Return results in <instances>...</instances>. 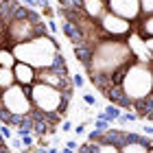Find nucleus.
<instances>
[{"label":"nucleus","mask_w":153,"mask_h":153,"mask_svg":"<svg viewBox=\"0 0 153 153\" xmlns=\"http://www.w3.org/2000/svg\"><path fill=\"white\" fill-rule=\"evenodd\" d=\"M131 61H136V55L127 39H103L94 46L92 61H90L85 72L90 79L92 76H107L112 81V74L118 72L120 68H127Z\"/></svg>","instance_id":"1"},{"label":"nucleus","mask_w":153,"mask_h":153,"mask_svg":"<svg viewBox=\"0 0 153 153\" xmlns=\"http://www.w3.org/2000/svg\"><path fill=\"white\" fill-rule=\"evenodd\" d=\"M13 55H16L18 61H24V64H31L33 68H68L64 55H61L57 42L53 39L51 33H44V35H37L29 42H20V44L11 46Z\"/></svg>","instance_id":"2"},{"label":"nucleus","mask_w":153,"mask_h":153,"mask_svg":"<svg viewBox=\"0 0 153 153\" xmlns=\"http://www.w3.org/2000/svg\"><path fill=\"white\" fill-rule=\"evenodd\" d=\"M125 96L131 101V109L138 101L147 99L149 94H153V68L151 64H144V61H131L125 70L123 83H120Z\"/></svg>","instance_id":"3"},{"label":"nucleus","mask_w":153,"mask_h":153,"mask_svg":"<svg viewBox=\"0 0 153 153\" xmlns=\"http://www.w3.org/2000/svg\"><path fill=\"white\" fill-rule=\"evenodd\" d=\"M29 92H31L33 107L37 112H44V114L66 116V109L72 101V94H68V92H64V90H59L55 85H48V83H42V81H35L29 88Z\"/></svg>","instance_id":"4"},{"label":"nucleus","mask_w":153,"mask_h":153,"mask_svg":"<svg viewBox=\"0 0 153 153\" xmlns=\"http://www.w3.org/2000/svg\"><path fill=\"white\" fill-rule=\"evenodd\" d=\"M48 33V26L46 22H33L31 18H16L13 22L4 29V35H7V46H13V44H20V42H29L37 35H44Z\"/></svg>","instance_id":"5"},{"label":"nucleus","mask_w":153,"mask_h":153,"mask_svg":"<svg viewBox=\"0 0 153 153\" xmlns=\"http://www.w3.org/2000/svg\"><path fill=\"white\" fill-rule=\"evenodd\" d=\"M2 107L7 112H11L13 116H29L35 109L29 88L22 85V83H13L11 88H7L2 92Z\"/></svg>","instance_id":"6"},{"label":"nucleus","mask_w":153,"mask_h":153,"mask_svg":"<svg viewBox=\"0 0 153 153\" xmlns=\"http://www.w3.org/2000/svg\"><path fill=\"white\" fill-rule=\"evenodd\" d=\"M134 24L136 22H131V20L118 16V13L109 11V9L105 11V16L99 20L101 33H103V37H105V39H127L131 33L136 31Z\"/></svg>","instance_id":"7"},{"label":"nucleus","mask_w":153,"mask_h":153,"mask_svg":"<svg viewBox=\"0 0 153 153\" xmlns=\"http://www.w3.org/2000/svg\"><path fill=\"white\" fill-rule=\"evenodd\" d=\"M107 9L118 13V16L131 20V22H138L142 16L140 9V0H107Z\"/></svg>","instance_id":"8"},{"label":"nucleus","mask_w":153,"mask_h":153,"mask_svg":"<svg viewBox=\"0 0 153 153\" xmlns=\"http://www.w3.org/2000/svg\"><path fill=\"white\" fill-rule=\"evenodd\" d=\"M13 74H16V81L26 85V88H31L37 81V68H33L31 64H24V61H16Z\"/></svg>","instance_id":"9"},{"label":"nucleus","mask_w":153,"mask_h":153,"mask_svg":"<svg viewBox=\"0 0 153 153\" xmlns=\"http://www.w3.org/2000/svg\"><path fill=\"white\" fill-rule=\"evenodd\" d=\"M81 9L85 11L90 18L101 20L107 11V0H81Z\"/></svg>","instance_id":"10"},{"label":"nucleus","mask_w":153,"mask_h":153,"mask_svg":"<svg viewBox=\"0 0 153 153\" xmlns=\"http://www.w3.org/2000/svg\"><path fill=\"white\" fill-rule=\"evenodd\" d=\"M153 144V138L144 134L142 140H129L127 144H123L120 151L123 153H149V147Z\"/></svg>","instance_id":"11"},{"label":"nucleus","mask_w":153,"mask_h":153,"mask_svg":"<svg viewBox=\"0 0 153 153\" xmlns=\"http://www.w3.org/2000/svg\"><path fill=\"white\" fill-rule=\"evenodd\" d=\"M134 112L138 114V118L153 123V94H149L147 99H142V101H138L134 105Z\"/></svg>","instance_id":"12"},{"label":"nucleus","mask_w":153,"mask_h":153,"mask_svg":"<svg viewBox=\"0 0 153 153\" xmlns=\"http://www.w3.org/2000/svg\"><path fill=\"white\" fill-rule=\"evenodd\" d=\"M136 33L142 39L153 37V16H140V20L136 22Z\"/></svg>","instance_id":"13"},{"label":"nucleus","mask_w":153,"mask_h":153,"mask_svg":"<svg viewBox=\"0 0 153 153\" xmlns=\"http://www.w3.org/2000/svg\"><path fill=\"white\" fill-rule=\"evenodd\" d=\"M16 81V74H13V68L9 66H0V92H4L7 88H11Z\"/></svg>","instance_id":"14"},{"label":"nucleus","mask_w":153,"mask_h":153,"mask_svg":"<svg viewBox=\"0 0 153 153\" xmlns=\"http://www.w3.org/2000/svg\"><path fill=\"white\" fill-rule=\"evenodd\" d=\"M96 153H123V151L114 142H96Z\"/></svg>","instance_id":"15"},{"label":"nucleus","mask_w":153,"mask_h":153,"mask_svg":"<svg viewBox=\"0 0 153 153\" xmlns=\"http://www.w3.org/2000/svg\"><path fill=\"white\" fill-rule=\"evenodd\" d=\"M142 16H153V0H140Z\"/></svg>","instance_id":"16"},{"label":"nucleus","mask_w":153,"mask_h":153,"mask_svg":"<svg viewBox=\"0 0 153 153\" xmlns=\"http://www.w3.org/2000/svg\"><path fill=\"white\" fill-rule=\"evenodd\" d=\"M112 127V123L105 120V118H94V129H101V131H107Z\"/></svg>","instance_id":"17"},{"label":"nucleus","mask_w":153,"mask_h":153,"mask_svg":"<svg viewBox=\"0 0 153 153\" xmlns=\"http://www.w3.org/2000/svg\"><path fill=\"white\" fill-rule=\"evenodd\" d=\"M83 101H85V105H90V107H96V105H99V99H96V96L94 94H83Z\"/></svg>","instance_id":"18"},{"label":"nucleus","mask_w":153,"mask_h":153,"mask_svg":"<svg viewBox=\"0 0 153 153\" xmlns=\"http://www.w3.org/2000/svg\"><path fill=\"white\" fill-rule=\"evenodd\" d=\"M46 26H48V33H51V35H57V33H59V26H57V22H55L53 18L46 20Z\"/></svg>","instance_id":"19"},{"label":"nucleus","mask_w":153,"mask_h":153,"mask_svg":"<svg viewBox=\"0 0 153 153\" xmlns=\"http://www.w3.org/2000/svg\"><path fill=\"white\" fill-rule=\"evenodd\" d=\"M72 83H74V88H83V85H85V79H83V76L81 74H72Z\"/></svg>","instance_id":"20"},{"label":"nucleus","mask_w":153,"mask_h":153,"mask_svg":"<svg viewBox=\"0 0 153 153\" xmlns=\"http://www.w3.org/2000/svg\"><path fill=\"white\" fill-rule=\"evenodd\" d=\"M59 131H66V134H68V131H74V127H72L70 120H66V118H64V123L59 125Z\"/></svg>","instance_id":"21"},{"label":"nucleus","mask_w":153,"mask_h":153,"mask_svg":"<svg viewBox=\"0 0 153 153\" xmlns=\"http://www.w3.org/2000/svg\"><path fill=\"white\" fill-rule=\"evenodd\" d=\"M0 134H2L7 140H11V127H9V125H2V123H0Z\"/></svg>","instance_id":"22"},{"label":"nucleus","mask_w":153,"mask_h":153,"mask_svg":"<svg viewBox=\"0 0 153 153\" xmlns=\"http://www.w3.org/2000/svg\"><path fill=\"white\" fill-rule=\"evenodd\" d=\"M85 127H88V125H85V123H81V125H76V127H74V134H76V136H83V134H85Z\"/></svg>","instance_id":"23"},{"label":"nucleus","mask_w":153,"mask_h":153,"mask_svg":"<svg viewBox=\"0 0 153 153\" xmlns=\"http://www.w3.org/2000/svg\"><path fill=\"white\" fill-rule=\"evenodd\" d=\"M66 147L70 149V151H79L81 144H76V140H68V142H66Z\"/></svg>","instance_id":"24"},{"label":"nucleus","mask_w":153,"mask_h":153,"mask_svg":"<svg viewBox=\"0 0 153 153\" xmlns=\"http://www.w3.org/2000/svg\"><path fill=\"white\" fill-rule=\"evenodd\" d=\"M0 46H7V35H4V29L0 24Z\"/></svg>","instance_id":"25"},{"label":"nucleus","mask_w":153,"mask_h":153,"mask_svg":"<svg viewBox=\"0 0 153 153\" xmlns=\"http://www.w3.org/2000/svg\"><path fill=\"white\" fill-rule=\"evenodd\" d=\"M144 44H147V48H149V53L153 55V37H151V39H144Z\"/></svg>","instance_id":"26"},{"label":"nucleus","mask_w":153,"mask_h":153,"mask_svg":"<svg viewBox=\"0 0 153 153\" xmlns=\"http://www.w3.org/2000/svg\"><path fill=\"white\" fill-rule=\"evenodd\" d=\"M26 7H37V0H22Z\"/></svg>","instance_id":"27"},{"label":"nucleus","mask_w":153,"mask_h":153,"mask_svg":"<svg viewBox=\"0 0 153 153\" xmlns=\"http://www.w3.org/2000/svg\"><path fill=\"white\" fill-rule=\"evenodd\" d=\"M144 134H147V136H151V138H153V127H144Z\"/></svg>","instance_id":"28"},{"label":"nucleus","mask_w":153,"mask_h":153,"mask_svg":"<svg viewBox=\"0 0 153 153\" xmlns=\"http://www.w3.org/2000/svg\"><path fill=\"white\" fill-rule=\"evenodd\" d=\"M72 0H57V4H70Z\"/></svg>","instance_id":"29"},{"label":"nucleus","mask_w":153,"mask_h":153,"mask_svg":"<svg viewBox=\"0 0 153 153\" xmlns=\"http://www.w3.org/2000/svg\"><path fill=\"white\" fill-rule=\"evenodd\" d=\"M59 153H76V151H70V149H68V147H64V149H61Z\"/></svg>","instance_id":"30"},{"label":"nucleus","mask_w":153,"mask_h":153,"mask_svg":"<svg viewBox=\"0 0 153 153\" xmlns=\"http://www.w3.org/2000/svg\"><path fill=\"white\" fill-rule=\"evenodd\" d=\"M48 153H59V151H57V147H48Z\"/></svg>","instance_id":"31"},{"label":"nucleus","mask_w":153,"mask_h":153,"mask_svg":"<svg viewBox=\"0 0 153 153\" xmlns=\"http://www.w3.org/2000/svg\"><path fill=\"white\" fill-rule=\"evenodd\" d=\"M4 140H7V138H4V136H2V134H0V142H4Z\"/></svg>","instance_id":"32"},{"label":"nucleus","mask_w":153,"mask_h":153,"mask_svg":"<svg viewBox=\"0 0 153 153\" xmlns=\"http://www.w3.org/2000/svg\"><path fill=\"white\" fill-rule=\"evenodd\" d=\"M0 107H2V92H0Z\"/></svg>","instance_id":"33"},{"label":"nucleus","mask_w":153,"mask_h":153,"mask_svg":"<svg viewBox=\"0 0 153 153\" xmlns=\"http://www.w3.org/2000/svg\"><path fill=\"white\" fill-rule=\"evenodd\" d=\"M149 153H153V144H151V147H149Z\"/></svg>","instance_id":"34"}]
</instances>
